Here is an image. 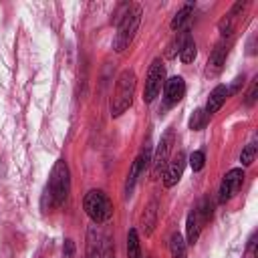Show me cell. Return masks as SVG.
Returning a JSON list of instances; mask_svg holds the SVG:
<instances>
[{"label": "cell", "instance_id": "6da1fadb", "mask_svg": "<svg viewBox=\"0 0 258 258\" xmlns=\"http://www.w3.org/2000/svg\"><path fill=\"white\" fill-rule=\"evenodd\" d=\"M69 189H71L69 165L64 159H58L50 171V177L44 189V198H48V206H62L69 198Z\"/></svg>", "mask_w": 258, "mask_h": 258}, {"label": "cell", "instance_id": "7a4b0ae2", "mask_svg": "<svg viewBox=\"0 0 258 258\" xmlns=\"http://www.w3.org/2000/svg\"><path fill=\"white\" fill-rule=\"evenodd\" d=\"M135 85H137V77L131 69H125L117 77V85H115V91H113V97H111V115L113 117L123 115L131 107Z\"/></svg>", "mask_w": 258, "mask_h": 258}, {"label": "cell", "instance_id": "3957f363", "mask_svg": "<svg viewBox=\"0 0 258 258\" xmlns=\"http://www.w3.org/2000/svg\"><path fill=\"white\" fill-rule=\"evenodd\" d=\"M141 24V6H131L125 10V14L121 16L119 24H117V34L113 38V48L115 52H125L129 48V44L133 42L137 28Z\"/></svg>", "mask_w": 258, "mask_h": 258}, {"label": "cell", "instance_id": "277c9868", "mask_svg": "<svg viewBox=\"0 0 258 258\" xmlns=\"http://www.w3.org/2000/svg\"><path fill=\"white\" fill-rule=\"evenodd\" d=\"M83 208L87 212V216L95 222V224H105L111 220L113 216V204L107 198L105 191L101 189H91L87 191L85 200H83Z\"/></svg>", "mask_w": 258, "mask_h": 258}, {"label": "cell", "instance_id": "5b68a950", "mask_svg": "<svg viewBox=\"0 0 258 258\" xmlns=\"http://www.w3.org/2000/svg\"><path fill=\"white\" fill-rule=\"evenodd\" d=\"M87 258H115L111 238L97 226H91L87 232Z\"/></svg>", "mask_w": 258, "mask_h": 258}, {"label": "cell", "instance_id": "8992f818", "mask_svg": "<svg viewBox=\"0 0 258 258\" xmlns=\"http://www.w3.org/2000/svg\"><path fill=\"white\" fill-rule=\"evenodd\" d=\"M165 81V67L161 62V58H155L147 71V79H145V89H143V101L151 103L157 93L161 91V85Z\"/></svg>", "mask_w": 258, "mask_h": 258}, {"label": "cell", "instance_id": "52a82bcc", "mask_svg": "<svg viewBox=\"0 0 258 258\" xmlns=\"http://www.w3.org/2000/svg\"><path fill=\"white\" fill-rule=\"evenodd\" d=\"M171 147H173V129L169 127V129L161 135V139H159V143H157V149H155V155H153V161H151V177H153V179H157V177L161 175V171L165 169Z\"/></svg>", "mask_w": 258, "mask_h": 258}, {"label": "cell", "instance_id": "ba28073f", "mask_svg": "<svg viewBox=\"0 0 258 258\" xmlns=\"http://www.w3.org/2000/svg\"><path fill=\"white\" fill-rule=\"evenodd\" d=\"M242 181H244V169H240V167L230 169L224 175V179H222V185H220V191H218V202L220 204H226L240 189Z\"/></svg>", "mask_w": 258, "mask_h": 258}, {"label": "cell", "instance_id": "9c48e42d", "mask_svg": "<svg viewBox=\"0 0 258 258\" xmlns=\"http://www.w3.org/2000/svg\"><path fill=\"white\" fill-rule=\"evenodd\" d=\"M183 167H185V153H183V151H177V155H175L171 161H167V165H165V171H163V185H165V187H173V185L179 181V177H181V173H183Z\"/></svg>", "mask_w": 258, "mask_h": 258}, {"label": "cell", "instance_id": "30bf717a", "mask_svg": "<svg viewBox=\"0 0 258 258\" xmlns=\"http://www.w3.org/2000/svg\"><path fill=\"white\" fill-rule=\"evenodd\" d=\"M149 155H151V147L145 145V147L141 149V153L135 157V161H133V165H131V171H129V177H127V183H125V194H127V196H131V191H133V187H135V181H137L139 173L143 171V167H145L147 161H149Z\"/></svg>", "mask_w": 258, "mask_h": 258}, {"label": "cell", "instance_id": "8fae6325", "mask_svg": "<svg viewBox=\"0 0 258 258\" xmlns=\"http://www.w3.org/2000/svg\"><path fill=\"white\" fill-rule=\"evenodd\" d=\"M226 56H228V44H226V40H222V42L216 44V48L210 54V60H208V67H206V75L216 77L226 64Z\"/></svg>", "mask_w": 258, "mask_h": 258}, {"label": "cell", "instance_id": "7c38bea8", "mask_svg": "<svg viewBox=\"0 0 258 258\" xmlns=\"http://www.w3.org/2000/svg\"><path fill=\"white\" fill-rule=\"evenodd\" d=\"M185 95V83L181 77H171L165 85V101L167 105H175L177 101H181Z\"/></svg>", "mask_w": 258, "mask_h": 258}, {"label": "cell", "instance_id": "4fadbf2b", "mask_svg": "<svg viewBox=\"0 0 258 258\" xmlns=\"http://www.w3.org/2000/svg\"><path fill=\"white\" fill-rule=\"evenodd\" d=\"M226 97H228V87L226 85H218V87H214V91L210 93V97H208V103H206V115L210 117V115H214V113H218L220 111V107L224 105V101H226Z\"/></svg>", "mask_w": 258, "mask_h": 258}, {"label": "cell", "instance_id": "5bb4252c", "mask_svg": "<svg viewBox=\"0 0 258 258\" xmlns=\"http://www.w3.org/2000/svg\"><path fill=\"white\" fill-rule=\"evenodd\" d=\"M155 226H157V200L153 198V200L145 206V210H143V214H141V228H143L145 236H151L153 230H155Z\"/></svg>", "mask_w": 258, "mask_h": 258}, {"label": "cell", "instance_id": "9a60e30c", "mask_svg": "<svg viewBox=\"0 0 258 258\" xmlns=\"http://www.w3.org/2000/svg\"><path fill=\"white\" fill-rule=\"evenodd\" d=\"M200 232H202V224H200V218H198V214L194 210V212L187 214V220H185V238H187V244L194 246L198 242V238H200Z\"/></svg>", "mask_w": 258, "mask_h": 258}, {"label": "cell", "instance_id": "2e32d148", "mask_svg": "<svg viewBox=\"0 0 258 258\" xmlns=\"http://www.w3.org/2000/svg\"><path fill=\"white\" fill-rule=\"evenodd\" d=\"M189 36H191V34H189V28H183V30H179V32L173 36V40L167 44L165 56H167V58H173V56H175V54L181 50V44H183V42H185Z\"/></svg>", "mask_w": 258, "mask_h": 258}, {"label": "cell", "instance_id": "e0dca14e", "mask_svg": "<svg viewBox=\"0 0 258 258\" xmlns=\"http://www.w3.org/2000/svg\"><path fill=\"white\" fill-rule=\"evenodd\" d=\"M169 252H171V258H187L185 254V242L181 238L179 232H173L171 238H169Z\"/></svg>", "mask_w": 258, "mask_h": 258}, {"label": "cell", "instance_id": "ac0fdd59", "mask_svg": "<svg viewBox=\"0 0 258 258\" xmlns=\"http://www.w3.org/2000/svg\"><path fill=\"white\" fill-rule=\"evenodd\" d=\"M127 258H143L141 246H139V236H137L135 228H131L127 234Z\"/></svg>", "mask_w": 258, "mask_h": 258}, {"label": "cell", "instance_id": "d6986e66", "mask_svg": "<svg viewBox=\"0 0 258 258\" xmlns=\"http://www.w3.org/2000/svg\"><path fill=\"white\" fill-rule=\"evenodd\" d=\"M196 54H198V48H196V42H194V38L189 36V38H187V40L181 44V50H179V58H181L183 62H194Z\"/></svg>", "mask_w": 258, "mask_h": 258}, {"label": "cell", "instance_id": "ffe728a7", "mask_svg": "<svg viewBox=\"0 0 258 258\" xmlns=\"http://www.w3.org/2000/svg\"><path fill=\"white\" fill-rule=\"evenodd\" d=\"M191 10H194V2H185V4L181 6V10L173 16V20H171V28H173V30H175V28H179V26L189 18Z\"/></svg>", "mask_w": 258, "mask_h": 258}, {"label": "cell", "instance_id": "44dd1931", "mask_svg": "<svg viewBox=\"0 0 258 258\" xmlns=\"http://www.w3.org/2000/svg\"><path fill=\"white\" fill-rule=\"evenodd\" d=\"M206 123H208L206 111H204V109H196L194 115L189 117V129H191V131H202V129L206 127Z\"/></svg>", "mask_w": 258, "mask_h": 258}, {"label": "cell", "instance_id": "7402d4cb", "mask_svg": "<svg viewBox=\"0 0 258 258\" xmlns=\"http://www.w3.org/2000/svg\"><path fill=\"white\" fill-rule=\"evenodd\" d=\"M234 26H236V16H232V14H226V16L220 20V24H218L220 34H222L224 38H226V36H232Z\"/></svg>", "mask_w": 258, "mask_h": 258}, {"label": "cell", "instance_id": "603a6c76", "mask_svg": "<svg viewBox=\"0 0 258 258\" xmlns=\"http://www.w3.org/2000/svg\"><path fill=\"white\" fill-rule=\"evenodd\" d=\"M254 157H256V143L252 141V143H248V145L242 149L240 161H242V165H250V163L254 161Z\"/></svg>", "mask_w": 258, "mask_h": 258}, {"label": "cell", "instance_id": "cb8c5ba5", "mask_svg": "<svg viewBox=\"0 0 258 258\" xmlns=\"http://www.w3.org/2000/svg\"><path fill=\"white\" fill-rule=\"evenodd\" d=\"M189 165H191L194 171H200V169L206 165V155H204V151H194V153L189 155Z\"/></svg>", "mask_w": 258, "mask_h": 258}, {"label": "cell", "instance_id": "d4e9b609", "mask_svg": "<svg viewBox=\"0 0 258 258\" xmlns=\"http://www.w3.org/2000/svg\"><path fill=\"white\" fill-rule=\"evenodd\" d=\"M256 93H258V79L252 81V87H250V91H248V95H246V105H254Z\"/></svg>", "mask_w": 258, "mask_h": 258}, {"label": "cell", "instance_id": "484cf974", "mask_svg": "<svg viewBox=\"0 0 258 258\" xmlns=\"http://www.w3.org/2000/svg\"><path fill=\"white\" fill-rule=\"evenodd\" d=\"M73 256H75V242L67 238L62 246V258H73Z\"/></svg>", "mask_w": 258, "mask_h": 258}, {"label": "cell", "instance_id": "4316f807", "mask_svg": "<svg viewBox=\"0 0 258 258\" xmlns=\"http://www.w3.org/2000/svg\"><path fill=\"white\" fill-rule=\"evenodd\" d=\"M254 254H256V236H252V238H250V242H248L246 258H254Z\"/></svg>", "mask_w": 258, "mask_h": 258}]
</instances>
